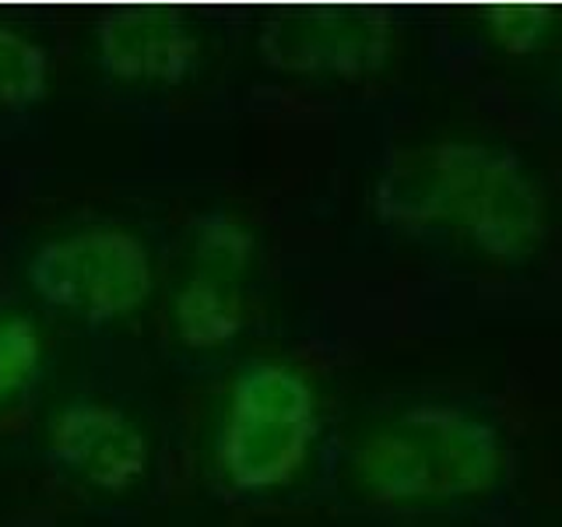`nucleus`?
Wrapping results in <instances>:
<instances>
[{
  "mask_svg": "<svg viewBox=\"0 0 562 527\" xmlns=\"http://www.w3.org/2000/svg\"><path fill=\"white\" fill-rule=\"evenodd\" d=\"M376 211L401 228H457L496 260H520L544 239L541 187L517 152L479 141H439L391 158Z\"/></svg>",
  "mask_w": 562,
  "mask_h": 527,
  "instance_id": "nucleus-1",
  "label": "nucleus"
},
{
  "mask_svg": "<svg viewBox=\"0 0 562 527\" xmlns=\"http://www.w3.org/2000/svg\"><path fill=\"white\" fill-rule=\"evenodd\" d=\"M503 471L496 426L457 404H412L373 422L348 453L356 492L373 506L412 509L482 496Z\"/></svg>",
  "mask_w": 562,
  "mask_h": 527,
  "instance_id": "nucleus-2",
  "label": "nucleus"
},
{
  "mask_svg": "<svg viewBox=\"0 0 562 527\" xmlns=\"http://www.w3.org/2000/svg\"><path fill=\"white\" fill-rule=\"evenodd\" d=\"M316 426V394L303 369L250 362L228 383L218 418L215 457L225 482L239 492H271L306 468Z\"/></svg>",
  "mask_w": 562,
  "mask_h": 527,
  "instance_id": "nucleus-3",
  "label": "nucleus"
},
{
  "mask_svg": "<svg viewBox=\"0 0 562 527\" xmlns=\"http://www.w3.org/2000/svg\"><path fill=\"white\" fill-rule=\"evenodd\" d=\"M29 285L49 310L85 324H113L148 303L155 264L131 228L85 225L32 254Z\"/></svg>",
  "mask_w": 562,
  "mask_h": 527,
  "instance_id": "nucleus-4",
  "label": "nucleus"
},
{
  "mask_svg": "<svg viewBox=\"0 0 562 527\" xmlns=\"http://www.w3.org/2000/svg\"><path fill=\"white\" fill-rule=\"evenodd\" d=\"M257 239L236 218H207L193 228L169 295L172 338L190 351L233 345L250 321Z\"/></svg>",
  "mask_w": 562,
  "mask_h": 527,
  "instance_id": "nucleus-5",
  "label": "nucleus"
},
{
  "mask_svg": "<svg viewBox=\"0 0 562 527\" xmlns=\"http://www.w3.org/2000/svg\"><path fill=\"white\" fill-rule=\"evenodd\" d=\"M394 46V29L362 11H285L260 29L268 67L313 81H359L376 75Z\"/></svg>",
  "mask_w": 562,
  "mask_h": 527,
  "instance_id": "nucleus-6",
  "label": "nucleus"
},
{
  "mask_svg": "<svg viewBox=\"0 0 562 527\" xmlns=\"http://www.w3.org/2000/svg\"><path fill=\"white\" fill-rule=\"evenodd\" d=\"M49 457L78 482L127 492L148 471V436L110 401H70L49 418Z\"/></svg>",
  "mask_w": 562,
  "mask_h": 527,
  "instance_id": "nucleus-7",
  "label": "nucleus"
},
{
  "mask_svg": "<svg viewBox=\"0 0 562 527\" xmlns=\"http://www.w3.org/2000/svg\"><path fill=\"white\" fill-rule=\"evenodd\" d=\"M95 57L110 78L134 88H176L201 60V32L166 8L113 11L95 25Z\"/></svg>",
  "mask_w": 562,
  "mask_h": 527,
  "instance_id": "nucleus-8",
  "label": "nucleus"
},
{
  "mask_svg": "<svg viewBox=\"0 0 562 527\" xmlns=\"http://www.w3.org/2000/svg\"><path fill=\"white\" fill-rule=\"evenodd\" d=\"M49 88V53L29 32L0 22V110H29Z\"/></svg>",
  "mask_w": 562,
  "mask_h": 527,
  "instance_id": "nucleus-9",
  "label": "nucleus"
},
{
  "mask_svg": "<svg viewBox=\"0 0 562 527\" xmlns=\"http://www.w3.org/2000/svg\"><path fill=\"white\" fill-rule=\"evenodd\" d=\"M43 334L29 316H0V404L32 383L35 369L43 366Z\"/></svg>",
  "mask_w": 562,
  "mask_h": 527,
  "instance_id": "nucleus-10",
  "label": "nucleus"
},
{
  "mask_svg": "<svg viewBox=\"0 0 562 527\" xmlns=\"http://www.w3.org/2000/svg\"><path fill=\"white\" fill-rule=\"evenodd\" d=\"M485 25L492 32V40L509 57H527V53H538L552 32V14H544L538 8H503L492 11L485 18Z\"/></svg>",
  "mask_w": 562,
  "mask_h": 527,
  "instance_id": "nucleus-11",
  "label": "nucleus"
}]
</instances>
